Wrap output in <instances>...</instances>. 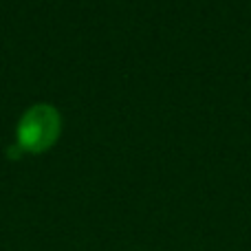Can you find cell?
<instances>
[{"mask_svg": "<svg viewBox=\"0 0 251 251\" xmlns=\"http://www.w3.org/2000/svg\"><path fill=\"white\" fill-rule=\"evenodd\" d=\"M7 152H9V159H18V156H22V152H25V150H22V148L16 143V146H11Z\"/></svg>", "mask_w": 251, "mask_h": 251, "instance_id": "obj_2", "label": "cell"}, {"mask_svg": "<svg viewBox=\"0 0 251 251\" xmlns=\"http://www.w3.org/2000/svg\"><path fill=\"white\" fill-rule=\"evenodd\" d=\"M60 130H62L60 113L49 104H35L18 122L16 143L25 152L40 154V152H47L57 141Z\"/></svg>", "mask_w": 251, "mask_h": 251, "instance_id": "obj_1", "label": "cell"}]
</instances>
